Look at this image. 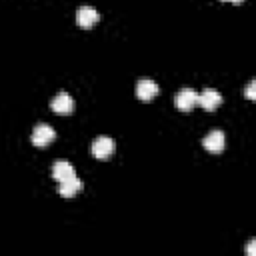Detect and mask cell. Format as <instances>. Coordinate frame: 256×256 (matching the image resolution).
<instances>
[{"label": "cell", "instance_id": "cell-8", "mask_svg": "<svg viewBox=\"0 0 256 256\" xmlns=\"http://www.w3.org/2000/svg\"><path fill=\"white\" fill-rule=\"evenodd\" d=\"M220 102H222V96L216 88H206V90L198 92V104L204 110H214L216 106H220Z\"/></svg>", "mask_w": 256, "mask_h": 256}, {"label": "cell", "instance_id": "cell-3", "mask_svg": "<svg viewBox=\"0 0 256 256\" xmlns=\"http://www.w3.org/2000/svg\"><path fill=\"white\" fill-rule=\"evenodd\" d=\"M50 106H52V110H54L56 114L68 116V114H72V110H74V100H72V96H70L68 92H58V94L52 98Z\"/></svg>", "mask_w": 256, "mask_h": 256}, {"label": "cell", "instance_id": "cell-4", "mask_svg": "<svg viewBox=\"0 0 256 256\" xmlns=\"http://www.w3.org/2000/svg\"><path fill=\"white\" fill-rule=\"evenodd\" d=\"M196 104H198V92L194 88H182V90H178V94H176V106L182 112L192 110Z\"/></svg>", "mask_w": 256, "mask_h": 256}, {"label": "cell", "instance_id": "cell-5", "mask_svg": "<svg viewBox=\"0 0 256 256\" xmlns=\"http://www.w3.org/2000/svg\"><path fill=\"white\" fill-rule=\"evenodd\" d=\"M202 144H204V148L208 150V152H222L224 150V146H226V136H224V132L222 130H212V132H208L204 138H202Z\"/></svg>", "mask_w": 256, "mask_h": 256}, {"label": "cell", "instance_id": "cell-2", "mask_svg": "<svg viewBox=\"0 0 256 256\" xmlns=\"http://www.w3.org/2000/svg\"><path fill=\"white\" fill-rule=\"evenodd\" d=\"M56 138V132H54V128L50 126V124H44V122H40V124H36L34 126V130H32V144L34 146H48L52 140Z\"/></svg>", "mask_w": 256, "mask_h": 256}, {"label": "cell", "instance_id": "cell-9", "mask_svg": "<svg viewBox=\"0 0 256 256\" xmlns=\"http://www.w3.org/2000/svg\"><path fill=\"white\" fill-rule=\"evenodd\" d=\"M52 176H54V180L64 182V180L76 176V172H74V166L68 160H56L54 166H52Z\"/></svg>", "mask_w": 256, "mask_h": 256}, {"label": "cell", "instance_id": "cell-10", "mask_svg": "<svg viewBox=\"0 0 256 256\" xmlns=\"http://www.w3.org/2000/svg\"><path fill=\"white\" fill-rule=\"evenodd\" d=\"M82 180L80 178H76V176H72V178H68V180H64V182H60V188H58V192H60V196H64V198H70V196H74V194H78L80 190H82Z\"/></svg>", "mask_w": 256, "mask_h": 256}, {"label": "cell", "instance_id": "cell-6", "mask_svg": "<svg viewBox=\"0 0 256 256\" xmlns=\"http://www.w3.org/2000/svg\"><path fill=\"white\" fill-rule=\"evenodd\" d=\"M98 20H100V14H98V10L92 8V6H80V8L76 10V24L82 26V28H90V26H94Z\"/></svg>", "mask_w": 256, "mask_h": 256}, {"label": "cell", "instance_id": "cell-11", "mask_svg": "<svg viewBox=\"0 0 256 256\" xmlns=\"http://www.w3.org/2000/svg\"><path fill=\"white\" fill-rule=\"evenodd\" d=\"M246 98L248 100H254V80H250V84L246 86Z\"/></svg>", "mask_w": 256, "mask_h": 256}, {"label": "cell", "instance_id": "cell-7", "mask_svg": "<svg viewBox=\"0 0 256 256\" xmlns=\"http://www.w3.org/2000/svg\"><path fill=\"white\" fill-rule=\"evenodd\" d=\"M156 94H158V84H156L154 80H150V78H140V80L136 82V96H138L140 100L148 102V100H152Z\"/></svg>", "mask_w": 256, "mask_h": 256}, {"label": "cell", "instance_id": "cell-12", "mask_svg": "<svg viewBox=\"0 0 256 256\" xmlns=\"http://www.w3.org/2000/svg\"><path fill=\"white\" fill-rule=\"evenodd\" d=\"M226 2H242V0H226Z\"/></svg>", "mask_w": 256, "mask_h": 256}, {"label": "cell", "instance_id": "cell-1", "mask_svg": "<svg viewBox=\"0 0 256 256\" xmlns=\"http://www.w3.org/2000/svg\"><path fill=\"white\" fill-rule=\"evenodd\" d=\"M114 150H116V142H114L112 138H108V136H98V138H94V142H92V146H90L92 156H94V158H100V160L112 156Z\"/></svg>", "mask_w": 256, "mask_h": 256}]
</instances>
